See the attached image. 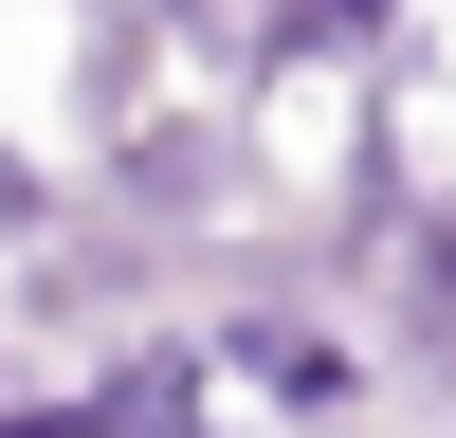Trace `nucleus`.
I'll list each match as a JSON object with an SVG mask.
<instances>
[{
	"mask_svg": "<svg viewBox=\"0 0 456 438\" xmlns=\"http://www.w3.org/2000/svg\"><path fill=\"white\" fill-rule=\"evenodd\" d=\"M165 92V36H146V0H73V146L128 128V110Z\"/></svg>",
	"mask_w": 456,
	"mask_h": 438,
	"instance_id": "obj_4",
	"label": "nucleus"
},
{
	"mask_svg": "<svg viewBox=\"0 0 456 438\" xmlns=\"http://www.w3.org/2000/svg\"><path fill=\"white\" fill-rule=\"evenodd\" d=\"M73 182H92L110 219H146L165 256H219L256 201H292V182H274V110L219 92V73H165L128 128H92V165H73Z\"/></svg>",
	"mask_w": 456,
	"mask_h": 438,
	"instance_id": "obj_1",
	"label": "nucleus"
},
{
	"mask_svg": "<svg viewBox=\"0 0 456 438\" xmlns=\"http://www.w3.org/2000/svg\"><path fill=\"white\" fill-rule=\"evenodd\" d=\"M420 19H438V0H256L219 92H256V110H292V92H347V73H365V55H402Z\"/></svg>",
	"mask_w": 456,
	"mask_h": 438,
	"instance_id": "obj_3",
	"label": "nucleus"
},
{
	"mask_svg": "<svg viewBox=\"0 0 456 438\" xmlns=\"http://www.w3.org/2000/svg\"><path fill=\"white\" fill-rule=\"evenodd\" d=\"M37 19H73V0H37Z\"/></svg>",
	"mask_w": 456,
	"mask_h": 438,
	"instance_id": "obj_7",
	"label": "nucleus"
},
{
	"mask_svg": "<svg viewBox=\"0 0 456 438\" xmlns=\"http://www.w3.org/2000/svg\"><path fill=\"white\" fill-rule=\"evenodd\" d=\"M55 201H73V165H55V146H19V128H0V256H19L37 219H55Z\"/></svg>",
	"mask_w": 456,
	"mask_h": 438,
	"instance_id": "obj_5",
	"label": "nucleus"
},
{
	"mask_svg": "<svg viewBox=\"0 0 456 438\" xmlns=\"http://www.w3.org/2000/svg\"><path fill=\"white\" fill-rule=\"evenodd\" d=\"M0 420H37V365H19V328H0Z\"/></svg>",
	"mask_w": 456,
	"mask_h": 438,
	"instance_id": "obj_6",
	"label": "nucleus"
},
{
	"mask_svg": "<svg viewBox=\"0 0 456 438\" xmlns=\"http://www.w3.org/2000/svg\"><path fill=\"white\" fill-rule=\"evenodd\" d=\"M37 420H92V438H183V420H219L201 311H128V328H92V365H37Z\"/></svg>",
	"mask_w": 456,
	"mask_h": 438,
	"instance_id": "obj_2",
	"label": "nucleus"
}]
</instances>
